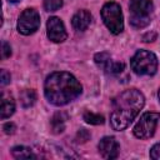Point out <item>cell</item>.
I'll return each mask as SVG.
<instances>
[{"instance_id": "obj_6", "label": "cell", "mask_w": 160, "mask_h": 160, "mask_svg": "<svg viewBox=\"0 0 160 160\" xmlns=\"http://www.w3.org/2000/svg\"><path fill=\"white\" fill-rule=\"evenodd\" d=\"M160 120L159 112H145L134 128V135L138 139H149L154 135L156 124Z\"/></svg>"}, {"instance_id": "obj_10", "label": "cell", "mask_w": 160, "mask_h": 160, "mask_svg": "<svg viewBox=\"0 0 160 160\" xmlns=\"http://www.w3.org/2000/svg\"><path fill=\"white\" fill-rule=\"evenodd\" d=\"M99 152L104 159H116L119 156V151H120V146L118 144V141L115 140V138L112 136H105L100 140L99 145H98Z\"/></svg>"}, {"instance_id": "obj_17", "label": "cell", "mask_w": 160, "mask_h": 160, "mask_svg": "<svg viewBox=\"0 0 160 160\" xmlns=\"http://www.w3.org/2000/svg\"><path fill=\"white\" fill-rule=\"evenodd\" d=\"M62 6V0H44V8L46 11H56Z\"/></svg>"}, {"instance_id": "obj_20", "label": "cell", "mask_w": 160, "mask_h": 160, "mask_svg": "<svg viewBox=\"0 0 160 160\" xmlns=\"http://www.w3.org/2000/svg\"><path fill=\"white\" fill-rule=\"evenodd\" d=\"M150 158L154 160H160V144H155L150 150Z\"/></svg>"}, {"instance_id": "obj_24", "label": "cell", "mask_w": 160, "mask_h": 160, "mask_svg": "<svg viewBox=\"0 0 160 160\" xmlns=\"http://www.w3.org/2000/svg\"><path fill=\"white\" fill-rule=\"evenodd\" d=\"M9 1H11V2H18V1H20V0H9Z\"/></svg>"}, {"instance_id": "obj_1", "label": "cell", "mask_w": 160, "mask_h": 160, "mask_svg": "<svg viewBox=\"0 0 160 160\" xmlns=\"http://www.w3.org/2000/svg\"><path fill=\"white\" fill-rule=\"evenodd\" d=\"M82 88L74 75L66 71L50 74L44 84V94L48 101L55 106L69 104L80 96Z\"/></svg>"}, {"instance_id": "obj_11", "label": "cell", "mask_w": 160, "mask_h": 160, "mask_svg": "<svg viewBox=\"0 0 160 160\" xmlns=\"http://www.w3.org/2000/svg\"><path fill=\"white\" fill-rule=\"evenodd\" d=\"M91 22V14L88 10H79L71 19V25L78 31H84Z\"/></svg>"}, {"instance_id": "obj_4", "label": "cell", "mask_w": 160, "mask_h": 160, "mask_svg": "<svg viewBox=\"0 0 160 160\" xmlns=\"http://www.w3.org/2000/svg\"><path fill=\"white\" fill-rule=\"evenodd\" d=\"M101 18L106 28L112 32L114 35L120 34L124 30V19L121 8L115 1L106 2L101 9Z\"/></svg>"}, {"instance_id": "obj_19", "label": "cell", "mask_w": 160, "mask_h": 160, "mask_svg": "<svg viewBox=\"0 0 160 160\" xmlns=\"http://www.w3.org/2000/svg\"><path fill=\"white\" fill-rule=\"evenodd\" d=\"M89 138H90V134H89V131L85 130V129L79 130V132H78V135H76L78 142H85V141L89 140Z\"/></svg>"}, {"instance_id": "obj_22", "label": "cell", "mask_w": 160, "mask_h": 160, "mask_svg": "<svg viewBox=\"0 0 160 160\" xmlns=\"http://www.w3.org/2000/svg\"><path fill=\"white\" fill-rule=\"evenodd\" d=\"M10 82V74L6 70H1V85H6Z\"/></svg>"}, {"instance_id": "obj_5", "label": "cell", "mask_w": 160, "mask_h": 160, "mask_svg": "<svg viewBox=\"0 0 160 160\" xmlns=\"http://www.w3.org/2000/svg\"><path fill=\"white\" fill-rule=\"evenodd\" d=\"M131 69L138 75H154L158 69L155 54L148 50H139L131 59Z\"/></svg>"}, {"instance_id": "obj_7", "label": "cell", "mask_w": 160, "mask_h": 160, "mask_svg": "<svg viewBox=\"0 0 160 160\" xmlns=\"http://www.w3.org/2000/svg\"><path fill=\"white\" fill-rule=\"evenodd\" d=\"M40 26V15L34 9H25L18 20V31L22 35L34 34Z\"/></svg>"}, {"instance_id": "obj_25", "label": "cell", "mask_w": 160, "mask_h": 160, "mask_svg": "<svg viewBox=\"0 0 160 160\" xmlns=\"http://www.w3.org/2000/svg\"><path fill=\"white\" fill-rule=\"evenodd\" d=\"M158 96H159V101H160V90H159V92H158Z\"/></svg>"}, {"instance_id": "obj_8", "label": "cell", "mask_w": 160, "mask_h": 160, "mask_svg": "<svg viewBox=\"0 0 160 160\" xmlns=\"http://www.w3.org/2000/svg\"><path fill=\"white\" fill-rule=\"evenodd\" d=\"M46 29H48V38L54 42H62L68 38L64 22L56 16L49 18L46 22Z\"/></svg>"}, {"instance_id": "obj_16", "label": "cell", "mask_w": 160, "mask_h": 160, "mask_svg": "<svg viewBox=\"0 0 160 160\" xmlns=\"http://www.w3.org/2000/svg\"><path fill=\"white\" fill-rule=\"evenodd\" d=\"M82 118L88 124H91V125H101V124H104V116L99 115V114H94L91 111H85Z\"/></svg>"}, {"instance_id": "obj_15", "label": "cell", "mask_w": 160, "mask_h": 160, "mask_svg": "<svg viewBox=\"0 0 160 160\" xmlns=\"http://www.w3.org/2000/svg\"><path fill=\"white\" fill-rule=\"evenodd\" d=\"M35 100H36V94L34 90H22L21 94H20V101L22 104L24 108H30L35 104Z\"/></svg>"}, {"instance_id": "obj_18", "label": "cell", "mask_w": 160, "mask_h": 160, "mask_svg": "<svg viewBox=\"0 0 160 160\" xmlns=\"http://www.w3.org/2000/svg\"><path fill=\"white\" fill-rule=\"evenodd\" d=\"M10 55H11V48H10V45L6 41H2L1 42V58L2 59H8V58H10Z\"/></svg>"}, {"instance_id": "obj_21", "label": "cell", "mask_w": 160, "mask_h": 160, "mask_svg": "<svg viewBox=\"0 0 160 160\" xmlns=\"http://www.w3.org/2000/svg\"><path fill=\"white\" fill-rule=\"evenodd\" d=\"M2 129H4V132H5V134H14L15 130H16V126H15L12 122H6V124L2 126Z\"/></svg>"}, {"instance_id": "obj_2", "label": "cell", "mask_w": 160, "mask_h": 160, "mask_svg": "<svg viewBox=\"0 0 160 160\" xmlns=\"http://www.w3.org/2000/svg\"><path fill=\"white\" fill-rule=\"evenodd\" d=\"M145 104L144 95L136 89H129L118 95L112 101L110 124L114 130L126 129L138 116Z\"/></svg>"}, {"instance_id": "obj_12", "label": "cell", "mask_w": 160, "mask_h": 160, "mask_svg": "<svg viewBox=\"0 0 160 160\" xmlns=\"http://www.w3.org/2000/svg\"><path fill=\"white\" fill-rule=\"evenodd\" d=\"M15 111V101L11 95H6L5 92L1 94V108H0V116L1 119H6L11 116Z\"/></svg>"}, {"instance_id": "obj_14", "label": "cell", "mask_w": 160, "mask_h": 160, "mask_svg": "<svg viewBox=\"0 0 160 160\" xmlns=\"http://www.w3.org/2000/svg\"><path fill=\"white\" fill-rule=\"evenodd\" d=\"M11 154L15 159H35L36 155L28 146H15L11 150Z\"/></svg>"}, {"instance_id": "obj_3", "label": "cell", "mask_w": 160, "mask_h": 160, "mask_svg": "<svg viewBox=\"0 0 160 160\" xmlns=\"http://www.w3.org/2000/svg\"><path fill=\"white\" fill-rule=\"evenodd\" d=\"M130 24L136 29L148 26L152 16V2L151 0H130Z\"/></svg>"}, {"instance_id": "obj_9", "label": "cell", "mask_w": 160, "mask_h": 160, "mask_svg": "<svg viewBox=\"0 0 160 160\" xmlns=\"http://www.w3.org/2000/svg\"><path fill=\"white\" fill-rule=\"evenodd\" d=\"M95 62L102 68V70L106 74H120L124 69H125V64L124 62H116L111 60V56L108 52H98L95 55Z\"/></svg>"}, {"instance_id": "obj_23", "label": "cell", "mask_w": 160, "mask_h": 160, "mask_svg": "<svg viewBox=\"0 0 160 160\" xmlns=\"http://www.w3.org/2000/svg\"><path fill=\"white\" fill-rule=\"evenodd\" d=\"M155 39H156V34H155V32H148V34H145V35L142 36V40L146 41V42L154 41Z\"/></svg>"}, {"instance_id": "obj_13", "label": "cell", "mask_w": 160, "mask_h": 160, "mask_svg": "<svg viewBox=\"0 0 160 160\" xmlns=\"http://www.w3.org/2000/svg\"><path fill=\"white\" fill-rule=\"evenodd\" d=\"M68 116L64 112H56L52 119H51V129H52V132L55 134H59V132H62L64 129H65V121H66Z\"/></svg>"}]
</instances>
